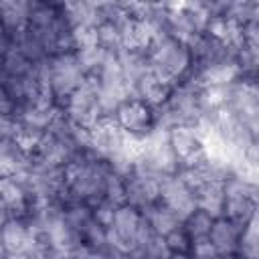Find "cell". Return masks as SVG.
Returning a JSON list of instances; mask_svg holds the SVG:
<instances>
[{
	"label": "cell",
	"instance_id": "1",
	"mask_svg": "<svg viewBox=\"0 0 259 259\" xmlns=\"http://www.w3.org/2000/svg\"><path fill=\"white\" fill-rule=\"evenodd\" d=\"M150 71L162 81L176 85L192 71V53L188 45L172 34H160L148 49Z\"/></svg>",
	"mask_w": 259,
	"mask_h": 259
},
{
	"label": "cell",
	"instance_id": "2",
	"mask_svg": "<svg viewBox=\"0 0 259 259\" xmlns=\"http://www.w3.org/2000/svg\"><path fill=\"white\" fill-rule=\"evenodd\" d=\"M47 71H49L51 89H53V95H55L59 107H63L67 97L75 89H79L87 79V73L81 67V61L75 51L53 55L47 61Z\"/></svg>",
	"mask_w": 259,
	"mask_h": 259
},
{
	"label": "cell",
	"instance_id": "3",
	"mask_svg": "<svg viewBox=\"0 0 259 259\" xmlns=\"http://www.w3.org/2000/svg\"><path fill=\"white\" fill-rule=\"evenodd\" d=\"M257 188L253 182L243 178L241 174H231L225 180V210L223 217L233 221L239 227H247L253 219L257 204Z\"/></svg>",
	"mask_w": 259,
	"mask_h": 259
},
{
	"label": "cell",
	"instance_id": "4",
	"mask_svg": "<svg viewBox=\"0 0 259 259\" xmlns=\"http://www.w3.org/2000/svg\"><path fill=\"white\" fill-rule=\"evenodd\" d=\"M225 105L259 138V85L247 77L235 79L225 87Z\"/></svg>",
	"mask_w": 259,
	"mask_h": 259
},
{
	"label": "cell",
	"instance_id": "5",
	"mask_svg": "<svg viewBox=\"0 0 259 259\" xmlns=\"http://www.w3.org/2000/svg\"><path fill=\"white\" fill-rule=\"evenodd\" d=\"M61 109L65 111V115L73 123L91 130L99 119H103L101 109H99V83H97V79L87 77L85 83L67 97V101L63 103Z\"/></svg>",
	"mask_w": 259,
	"mask_h": 259
},
{
	"label": "cell",
	"instance_id": "6",
	"mask_svg": "<svg viewBox=\"0 0 259 259\" xmlns=\"http://www.w3.org/2000/svg\"><path fill=\"white\" fill-rule=\"evenodd\" d=\"M170 148L178 160V170L196 166L206 160L204 132L198 125H178L168 132Z\"/></svg>",
	"mask_w": 259,
	"mask_h": 259
},
{
	"label": "cell",
	"instance_id": "7",
	"mask_svg": "<svg viewBox=\"0 0 259 259\" xmlns=\"http://www.w3.org/2000/svg\"><path fill=\"white\" fill-rule=\"evenodd\" d=\"M113 121L134 138H146L156 130V109L138 97H130L113 115Z\"/></svg>",
	"mask_w": 259,
	"mask_h": 259
},
{
	"label": "cell",
	"instance_id": "8",
	"mask_svg": "<svg viewBox=\"0 0 259 259\" xmlns=\"http://www.w3.org/2000/svg\"><path fill=\"white\" fill-rule=\"evenodd\" d=\"M164 176L134 168L125 176V204L136 206L138 210H146L152 204L160 202V184Z\"/></svg>",
	"mask_w": 259,
	"mask_h": 259
},
{
	"label": "cell",
	"instance_id": "9",
	"mask_svg": "<svg viewBox=\"0 0 259 259\" xmlns=\"http://www.w3.org/2000/svg\"><path fill=\"white\" fill-rule=\"evenodd\" d=\"M160 202L170 206L182 221L190 217L198 206H196V196L194 192L186 186V182L176 174H168L162 178L160 184Z\"/></svg>",
	"mask_w": 259,
	"mask_h": 259
},
{
	"label": "cell",
	"instance_id": "10",
	"mask_svg": "<svg viewBox=\"0 0 259 259\" xmlns=\"http://www.w3.org/2000/svg\"><path fill=\"white\" fill-rule=\"evenodd\" d=\"M0 166H2V176H16V178L26 180V176L32 168V154L26 152L16 140L2 138V142H0Z\"/></svg>",
	"mask_w": 259,
	"mask_h": 259
},
{
	"label": "cell",
	"instance_id": "11",
	"mask_svg": "<svg viewBox=\"0 0 259 259\" xmlns=\"http://www.w3.org/2000/svg\"><path fill=\"white\" fill-rule=\"evenodd\" d=\"M34 245V231L26 221L4 219L2 225V255L28 253Z\"/></svg>",
	"mask_w": 259,
	"mask_h": 259
},
{
	"label": "cell",
	"instance_id": "12",
	"mask_svg": "<svg viewBox=\"0 0 259 259\" xmlns=\"http://www.w3.org/2000/svg\"><path fill=\"white\" fill-rule=\"evenodd\" d=\"M119 30H121V47L123 51H140L146 53L150 49V45L154 42L156 34L150 26L148 20L144 18H136V16H125L119 22Z\"/></svg>",
	"mask_w": 259,
	"mask_h": 259
},
{
	"label": "cell",
	"instance_id": "13",
	"mask_svg": "<svg viewBox=\"0 0 259 259\" xmlns=\"http://www.w3.org/2000/svg\"><path fill=\"white\" fill-rule=\"evenodd\" d=\"M172 89H174V85L162 81V79L156 77L152 71H148L146 75H142V77L132 85V95L138 97V99H142V101L148 103L150 107L158 109V107H162V105L168 101Z\"/></svg>",
	"mask_w": 259,
	"mask_h": 259
},
{
	"label": "cell",
	"instance_id": "14",
	"mask_svg": "<svg viewBox=\"0 0 259 259\" xmlns=\"http://www.w3.org/2000/svg\"><path fill=\"white\" fill-rule=\"evenodd\" d=\"M243 227L235 225L233 221L225 219V217H219L214 219V225H212V231H210V243L214 245V249L219 251V255L223 257H233L239 253V247H241V237H243Z\"/></svg>",
	"mask_w": 259,
	"mask_h": 259
},
{
	"label": "cell",
	"instance_id": "15",
	"mask_svg": "<svg viewBox=\"0 0 259 259\" xmlns=\"http://www.w3.org/2000/svg\"><path fill=\"white\" fill-rule=\"evenodd\" d=\"M0 20L2 34L16 36L28 26L30 20V2L22 0H2L0 2Z\"/></svg>",
	"mask_w": 259,
	"mask_h": 259
},
{
	"label": "cell",
	"instance_id": "16",
	"mask_svg": "<svg viewBox=\"0 0 259 259\" xmlns=\"http://www.w3.org/2000/svg\"><path fill=\"white\" fill-rule=\"evenodd\" d=\"M196 206L200 210H206L210 217L219 219L225 210V180H210L204 182L196 192Z\"/></svg>",
	"mask_w": 259,
	"mask_h": 259
},
{
	"label": "cell",
	"instance_id": "17",
	"mask_svg": "<svg viewBox=\"0 0 259 259\" xmlns=\"http://www.w3.org/2000/svg\"><path fill=\"white\" fill-rule=\"evenodd\" d=\"M144 217L148 219V223H150V227H152V231L158 235V237H168L172 231H176L178 227H182V219L170 208V206H166L164 202H156V204H152L150 208H146L144 210Z\"/></svg>",
	"mask_w": 259,
	"mask_h": 259
},
{
	"label": "cell",
	"instance_id": "18",
	"mask_svg": "<svg viewBox=\"0 0 259 259\" xmlns=\"http://www.w3.org/2000/svg\"><path fill=\"white\" fill-rule=\"evenodd\" d=\"M212 225H214V217H210L206 210H200V208H196L182 223V227L188 233V237L192 239V243L200 241V239H208L210 231H212Z\"/></svg>",
	"mask_w": 259,
	"mask_h": 259
},
{
	"label": "cell",
	"instance_id": "19",
	"mask_svg": "<svg viewBox=\"0 0 259 259\" xmlns=\"http://www.w3.org/2000/svg\"><path fill=\"white\" fill-rule=\"evenodd\" d=\"M105 200H109L115 206L125 204V176L117 172H109L107 176V186H105Z\"/></svg>",
	"mask_w": 259,
	"mask_h": 259
},
{
	"label": "cell",
	"instance_id": "20",
	"mask_svg": "<svg viewBox=\"0 0 259 259\" xmlns=\"http://www.w3.org/2000/svg\"><path fill=\"white\" fill-rule=\"evenodd\" d=\"M164 243H166V247H168V251L172 255H190L192 239L188 237V233L184 231V227H178L168 237H164Z\"/></svg>",
	"mask_w": 259,
	"mask_h": 259
},
{
	"label": "cell",
	"instance_id": "21",
	"mask_svg": "<svg viewBox=\"0 0 259 259\" xmlns=\"http://www.w3.org/2000/svg\"><path fill=\"white\" fill-rule=\"evenodd\" d=\"M243 47L259 57V18L243 24Z\"/></svg>",
	"mask_w": 259,
	"mask_h": 259
},
{
	"label": "cell",
	"instance_id": "22",
	"mask_svg": "<svg viewBox=\"0 0 259 259\" xmlns=\"http://www.w3.org/2000/svg\"><path fill=\"white\" fill-rule=\"evenodd\" d=\"M247 227H251V229L259 231V200H257V204H255V212H253V219H251V223H249Z\"/></svg>",
	"mask_w": 259,
	"mask_h": 259
},
{
	"label": "cell",
	"instance_id": "23",
	"mask_svg": "<svg viewBox=\"0 0 259 259\" xmlns=\"http://www.w3.org/2000/svg\"><path fill=\"white\" fill-rule=\"evenodd\" d=\"M231 259H247V257H243V255H233Z\"/></svg>",
	"mask_w": 259,
	"mask_h": 259
}]
</instances>
